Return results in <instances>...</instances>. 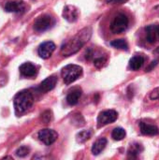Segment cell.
<instances>
[{
	"label": "cell",
	"mask_w": 159,
	"mask_h": 160,
	"mask_svg": "<svg viewBox=\"0 0 159 160\" xmlns=\"http://www.w3.org/2000/svg\"><path fill=\"white\" fill-rule=\"evenodd\" d=\"M62 78L66 84H70L77 81L82 75V68L78 65H67L62 68L61 71Z\"/></svg>",
	"instance_id": "cell-3"
},
{
	"label": "cell",
	"mask_w": 159,
	"mask_h": 160,
	"mask_svg": "<svg viewBox=\"0 0 159 160\" xmlns=\"http://www.w3.org/2000/svg\"><path fill=\"white\" fill-rule=\"evenodd\" d=\"M94 65L97 68H104L107 65V58H105V57H98V58L95 59Z\"/></svg>",
	"instance_id": "cell-24"
},
{
	"label": "cell",
	"mask_w": 159,
	"mask_h": 160,
	"mask_svg": "<svg viewBox=\"0 0 159 160\" xmlns=\"http://www.w3.org/2000/svg\"><path fill=\"white\" fill-rule=\"evenodd\" d=\"M157 61L156 60V61H153L152 62V64H151V66L149 67V68H146V71H151L152 70V68H154V66H157Z\"/></svg>",
	"instance_id": "cell-28"
},
{
	"label": "cell",
	"mask_w": 159,
	"mask_h": 160,
	"mask_svg": "<svg viewBox=\"0 0 159 160\" xmlns=\"http://www.w3.org/2000/svg\"><path fill=\"white\" fill-rule=\"evenodd\" d=\"M107 142H108V141L106 138H99L98 140H97L92 146V149H91L92 154L94 156H98L106 148Z\"/></svg>",
	"instance_id": "cell-15"
},
{
	"label": "cell",
	"mask_w": 159,
	"mask_h": 160,
	"mask_svg": "<svg viewBox=\"0 0 159 160\" xmlns=\"http://www.w3.org/2000/svg\"><path fill=\"white\" fill-rule=\"evenodd\" d=\"M153 9H154V10H155L156 12L159 13V5H158V6H156V7H155V8H154Z\"/></svg>",
	"instance_id": "cell-31"
},
{
	"label": "cell",
	"mask_w": 159,
	"mask_h": 160,
	"mask_svg": "<svg viewBox=\"0 0 159 160\" xmlns=\"http://www.w3.org/2000/svg\"><path fill=\"white\" fill-rule=\"evenodd\" d=\"M127 0H113V2L115 3V4H123V3H125V2H127Z\"/></svg>",
	"instance_id": "cell-29"
},
{
	"label": "cell",
	"mask_w": 159,
	"mask_h": 160,
	"mask_svg": "<svg viewBox=\"0 0 159 160\" xmlns=\"http://www.w3.org/2000/svg\"><path fill=\"white\" fill-rule=\"evenodd\" d=\"M82 96V89L79 87L73 88L69 91V93L67 96V102L70 106H74L79 102V99Z\"/></svg>",
	"instance_id": "cell-14"
},
{
	"label": "cell",
	"mask_w": 159,
	"mask_h": 160,
	"mask_svg": "<svg viewBox=\"0 0 159 160\" xmlns=\"http://www.w3.org/2000/svg\"><path fill=\"white\" fill-rule=\"evenodd\" d=\"M105 2H108V3H110V2H113V0H104Z\"/></svg>",
	"instance_id": "cell-33"
},
{
	"label": "cell",
	"mask_w": 159,
	"mask_h": 160,
	"mask_svg": "<svg viewBox=\"0 0 159 160\" xmlns=\"http://www.w3.org/2000/svg\"><path fill=\"white\" fill-rule=\"evenodd\" d=\"M128 22L129 21L127 15L123 13L117 14L111 23V31L113 34H121L127 29Z\"/></svg>",
	"instance_id": "cell-4"
},
{
	"label": "cell",
	"mask_w": 159,
	"mask_h": 160,
	"mask_svg": "<svg viewBox=\"0 0 159 160\" xmlns=\"http://www.w3.org/2000/svg\"><path fill=\"white\" fill-rule=\"evenodd\" d=\"M118 118V113L114 110H107L99 113L97 117V127L102 128L115 122Z\"/></svg>",
	"instance_id": "cell-6"
},
{
	"label": "cell",
	"mask_w": 159,
	"mask_h": 160,
	"mask_svg": "<svg viewBox=\"0 0 159 160\" xmlns=\"http://www.w3.org/2000/svg\"><path fill=\"white\" fill-rule=\"evenodd\" d=\"M33 103H34L33 95L28 90L20 91L14 97V100H13L15 113L17 115H22L33 106Z\"/></svg>",
	"instance_id": "cell-2"
},
{
	"label": "cell",
	"mask_w": 159,
	"mask_h": 160,
	"mask_svg": "<svg viewBox=\"0 0 159 160\" xmlns=\"http://www.w3.org/2000/svg\"><path fill=\"white\" fill-rule=\"evenodd\" d=\"M156 31H157V38L159 39V24H156Z\"/></svg>",
	"instance_id": "cell-30"
},
{
	"label": "cell",
	"mask_w": 159,
	"mask_h": 160,
	"mask_svg": "<svg viewBox=\"0 0 159 160\" xmlns=\"http://www.w3.org/2000/svg\"><path fill=\"white\" fill-rule=\"evenodd\" d=\"M155 53H157V54H159V47H157V48L155 50Z\"/></svg>",
	"instance_id": "cell-32"
},
{
	"label": "cell",
	"mask_w": 159,
	"mask_h": 160,
	"mask_svg": "<svg viewBox=\"0 0 159 160\" xmlns=\"http://www.w3.org/2000/svg\"><path fill=\"white\" fill-rule=\"evenodd\" d=\"M79 15H80V11L75 6L68 5V6L65 7V8L63 10L64 19L69 22H75L78 20Z\"/></svg>",
	"instance_id": "cell-9"
},
{
	"label": "cell",
	"mask_w": 159,
	"mask_h": 160,
	"mask_svg": "<svg viewBox=\"0 0 159 160\" xmlns=\"http://www.w3.org/2000/svg\"><path fill=\"white\" fill-rule=\"evenodd\" d=\"M37 137H38L39 141L42 142L45 145H51L57 140L58 133L53 129L44 128L38 132Z\"/></svg>",
	"instance_id": "cell-7"
},
{
	"label": "cell",
	"mask_w": 159,
	"mask_h": 160,
	"mask_svg": "<svg viewBox=\"0 0 159 160\" xmlns=\"http://www.w3.org/2000/svg\"><path fill=\"white\" fill-rule=\"evenodd\" d=\"M142 150H143V147L141 144H139V143L131 144V146L128 150V156L131 158H136Z\"/></svg>",
	"instance_id": "cell-21"
},
{
	"label": "cell",
	"mask_w": 159,
	"mask_h": 160,
	"mask_svg": "<svg viewBox=\"0 0 159 160\" xmlns=\"http://www.w3.org/2000/svg\"><path fill=\"white\" fill-rule=\"evenodd\" d=\"M150 98L152 100L159 99V87H157L153 91H151V93H150Z\"/></svg>",
	"instance_id": "cell-26"
},
{
	"label": "cell",
	"mask_w": 159,
	"mask_h": 160,
	"mask_svg": "<svg viewBox=\"0 0 159 160\" xmlns=\"http://www.w3.org/2000/svg\"><path fill=\"white\" fill-rule=\"evenodd\" d=\"M54 24V19L48 14L39 16L34 22V29L37 32H43L50 29Z\"/></svg>",
	"instance_id": "cell-5"
},
{
	"label": "cell",
	"mask_w": 159,
	"mask_h": 160,
	"mask_svg": "<svg viewBox=\"0 0 159 160\" xmlns=\"http://www.w3.org/2000/svg\"><path fill=\"white\" fill-rule=\"evenodd\" d=\"M37 71V67L30 62L23 63L20 66V72L24 77H34Z\"/></svg>",
	"instance_id": "cell-13"
},
{
	"label": "cell",
	"mask_w": 159,
	"mask_h": 160,
	"mask_svg": "<svg viewBox=\"0 0 159 160\" xmlns=\"http://www.w3.org/2000/svg\"><path fill=\"white\" fill-rule=\"evenodd\" d=\"M140 129L141 132L146 136H156L159 133V129L157 126L147 124L144 121L140 122Z\"/></svg>",
	"instance_id": "cell-12"
},
{
	"label": "cell",
	"mask_w": 159,
	"mask_h": 160,
	"mask_svg": "<svg viewBox=\"0 0 159 160\" xmlns=\"http://www.w3.org/2000/svg\"><path fill=\"white\" fill-rule=\"evenodd\" d=\"M29 152H30L29 147H27V146H21V147H19L16 150L15 153H16V156L19 157V158H25L29 154Z\"/></svg>",
	"instance_id": "cell-22"
},
{
	"label": "cell",
	"mask_w": 159,
	"mask_h": 160,
	"mask_svg": "<svg viewBox=\"0 0 159 160\" xmlns=\"http://www.w3.org/2000/svg\"><path fill=\"white\" fill-rule=\"evenodd\" d=\"M52 112L51 111H46L44 112L42 114H41V120L45 123V124H48L52 121Z\"/></svg>",
	"instance_id": "cell-25"
},
{
	"label": "cell",
	"mask_w": 159,
	"mask_h": 160,
	"mask_svg": "<svg viewBox=\"0 0 159 160\" xmlns=\"http://www.w3.org/2000/svg\"><path fill=\"white\" fill-rule=\"evenodd\" d=\"M55 44L52 41H45L41 43L37 49L38 55L42 59H48L52 56V52L55 51Z\"/></svg>",
	"instance_id": "cell-8"
},
{
	"label": "cell",
	"mask_w": 159,
	"mask_h": 160,
	"mask_svg": "<svg viewBox=\"0 0 159 160\" xmlns=\"http://www.w3.org/2000/svg\"><path fill=\"white\" fill-rule=\"evenodd\" d=\"M93 54H94L93 50L90 49V48H88V49L86 50V52H85V58H86L87 60H91L92 57H93Z\"/></svg>",
	"instance_id": "cell-27"
},
{
	"label": "cell",
	"mask_w": 159,
	"mask_h": 160,
	"mask_svg": "<svg viewBox=\"0 0 159 160\" xmlns=\"http://www.w3.org/2000/svg\"><path fill=\"white\" fill-rule=\"evenodd\" d=\"M56 83H57V77L52 75L41 82V83L38 86V90L41 93H48L55 87Z\"/></svg>",
	"instance_id": "cell-10"
},
{
	"label": "cell",
	"mask_w": 159,
	"mask_h": 160,
	"mask_svg": "<svg viewBox=\"0 0 159 160\" xmlns=\"http://www.w3.org/2000/svg\"><path fill=\"white\" fill-rule=\"evenodd\" d=\"M145 32H146V39L148 42L150 43H155L156 41H157V31H156V24H152V25H148L145 28Z\"/></svg>",
	"instance_id": "cell-17"
},
{
	"label": "cell",
	"mask_w": 159,
	"mask_h": 160,
	"mask_svg": "<svg viewBox=\"0 0 159 160\" xmlns=\"http://www.w3.org/2000/svg\"><path fill=\"white\" fill-rule=\"evenodd\" d=\"M72 124L75 125V126H77V127L84 126V119L82 116V114L77 113L76 115H74L73 116V119H72Z\"/></svg>",
	"instance_id": "cell-23"
},
{
	"label": "cell",
	"mask_w": 159,
	"mask_h": 160,
	"mask_svg": "<svg viewBox=\"0 0 159 160\" xmlns=\"http://www.w3.org/2000/svg\"><path fill=\"white\" fill-rule=\"evenodd\" d=\"M143 64H144V57L142 55H140V54L134 55L129 60V68L134 71L139 70L140 68H142Z\"/></svg>",
	"instance_id": "cell-16"
},
{
	"label": "cell",
	"mask_w": 159,
	"mask_h": 160,
	"mask_svg": "<svg viewBox=\"0 0 159 160\" xmlns=\"http://www.w3.org/2000/svg\"><path fill=\"white\" fill-rule=\"evenodd\" d=\"M92 36V28L87 26L77 33L72 38L67 40L61 47V53L64 56H70L78 52L83 45L90 39Z\"/></svg>",
	"instance_id": "cell-1"
},
{
	"label": "cell",
	"mask_w": 159,
	"mask_h": 160,
	"mask_svg": "<svg viewBox=\"0 0 159 160\" xmlns=\"http://www.w3.org/2000/svg\"><path fill=\"white\" fill-rule=\"evenodd\" d=\"M126 135H127V132L122 128H116L112 132V138L114 141H122L125 139Z\"/></svg>",
	"instance_id": "cell-19"
},
{
	"label": "cell",
	"mask_w": 159,
	"mask_h": 160,
	"mask_svg": "<svg viewBox=\"0 0 159 160\" xmlns=\"http://www.w3.org/2000/svg\"><path fill=\"white\" fill-rule=\"evenodd\" d=\"M92 136V131L91 130H82L80 131L77 135H76V141L79 143H83L85 142H87Z\"/></svg>",
	"instance_id": "cell-18"
},
{
	"label": "cell",
	"mask_w": 159,
	"mask_h": 160,
	"mask_svg": "<svg viewBox=\"0 0 159 160\" xmlns=\"http://www.w3.org/2000/svg\"><path fill=\"white\" fill-rule=\"evenodd\" d=\"M25 9V3L23 1H8L5 5V10L7 12L21 13Z\"/></svg>",
	"instance_id": "cell-11"
},
{
	"label": "cell",
	"mask_w": 159,
	"mask_h": 160,
	"mask_svg": "<svg viewBox=\"0 0 159 160\" xmlns=\"http://www.w3.org/2000/svg\"><path fill=\"white\" fill-rule=\"evenodd\" d=\"M111 45L116 49H120V50H128V44L127 42L123 39V38H119V39H114L111 42Z\"/></svg>",
	"instance_id": "cell-20"
}]
</instances>
